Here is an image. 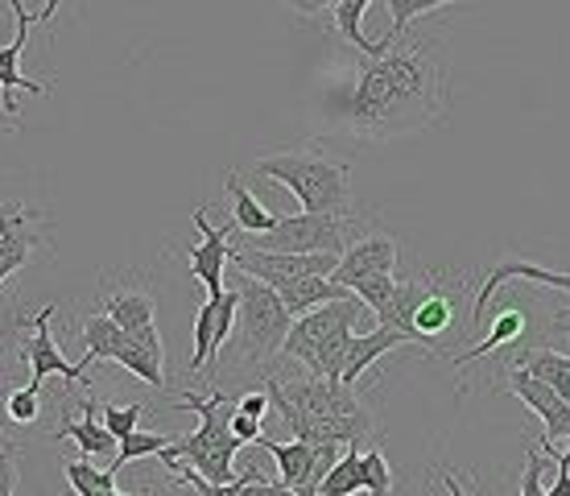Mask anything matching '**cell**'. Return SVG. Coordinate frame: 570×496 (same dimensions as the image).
I'll return each instance as SVG.
<instances>
[{
	"mask_svg": "<svg viewBox=\"0 0 570 496\" xmlns=\"http://www.w3.org/2000/svg\"><path fill=\"white\" fill-rule=\"evenodd\" d=\"M446 99H451V62L442 42L405 33L385 55H364L340 108L360 142H389L442 120Z\"/></svg>",
	"mask_w": 570,
	"mask_h": 496,
	"instance_id": "6da1fadb",
	"label": "cell"
},
{
	"mask_svg": "<svg viewBox=\"0 0 570 496\" xmlns=\"http://www.w3.org/2000/svg\"><path fill=\"white\" fill-rule=\"evenodd\" d=\"M240 406V397L228 393H183V401H174V410H195L199 414V430L186 435V439H174L166 451H161V464H174V459H186L190 468L207 476L212 484H232L236 480V455H240L244 442L232 435V414Z\"/></svg>",
	"mask_w": 570,
	"mask_h": 496,
	"instance_id": "7a4b0ae2",
	"label": "cell"
},
{
	"mask_svg": "<svg viewBox=\"0 0 570 496\" xmlns=\"http://www.w3.org/2000/svg\"><path fill=\"white\" fill-rule=\"evenodd\" d=\"M261 178L282 183L302 203V212H343L352 207V166L343 157H331L318 145L282 149V154H261L253 162Z\"/></svg>",
	"mask_w": 570,
	"mask_h": 496,
	"instance_id": "3957f363",
	"label": "cell"
},
{
	"mask_svg": "<svg viewBox=\"0 0 570 496\" xmlns=\"http://www.w3.org/2000/svg\"><path fill=\"white\" fill-rule=\"evenodd\" d=\"M240 314H236V360H240V372H265L269 377V364L282 356V343L294 327V314L285 311L282 294L273 285L257 282L240 273Z\"/></svg>",
	"mask_w": 570,
	"mask_h": 496,
	"instance_id": "277c9868",
	"label": "cell"
},
{
	"mask_svg": "<svg viewBox=\"0 0 570 496\" xmlns=\"http://www.w3.org/2000/svg\"><path fill=\"white\" fill-rule=\"evenodd\" d=\"M360 236H368V220L352 207L343 212H302L282 215L273 232L248 236V249L261 253H335L343 256Z\"/></svg>",
	"mask_w": 570,
	"mask_h": 496,
	"instance_id": "5b68a950",
	"label": "cell"
},
{
	"mask_svg": "<svg viewBox=\"0 0 570 496\" xmlns=\"http://www.w3.org/2000/svg\"><path fill=\"white\" fill-rule=\"evenodd\" d=\"M364 314H368V307H364L360 294H343V298H335V302H327V307H318V311L298 314L294 327H289V335H285L277 360H298L302 369H306L311 356L318 352V343L331 340L340 327H360Z\"/></svg>",
	"mask_w": 570,
	"mask_h": 496,
	"instance_id": "8992f818",
	"label": "cell"
},
{
	"mask_svg": "<svg viewBox=\"0 0 570 496\" xmlns=\"http://www.w3.org/2000/svg\"><path fill=\"white\" fill-rule=\"evenodd\" d=\"M236 314H240V290L236 285L203 302L199 314H195V352L186 360V369L203 372L207 381H215L219 356H224L228 340L236 335Z\"/></svg>",
	"mask_w": 570,
	"mask_h": 496,
	"instance_id": "52a82bcc",
	"label": "cell"
},
{
	"mask_svg": "<svg viewBox=\"0 0 570 496\" xmlns=\"http://www.w3.org/2000/svg\"><path fill=\"white\" fill-rule=\"evenodd\" d=\"M232 261H236V273H248V278H257L265 285H285L294 282V278H331V273L340 270V256L335 253H261V249H232Z\"/></svg>",
	"mask_w": 570,
	"mask_h": 496,
	"instance_id": "ba28073f",
	"label": "cell"
},
{
	"mask_svg": "<svg viewBox=\"0 0 570 496\" xmlns=\"http://www.w3.org/2000/svg\"><path fill=\"white\" fill-rule=\"evenodd\" d=\"M42 215L26 203H0V285L17 270H26L29 256L42 249Z\"/></svg>",
	"mask_w": 570,
	"mask_h": 496,
	"instance_id": "9c48e42d",
	"label": "cell"
},
{
	"mask_svg": "<svg viewBox=\"0 0 570 496\" xmlns=\"http://www.w3.org/2000/svg\"><path fill=\"white\" fill-rule=\"evenodd\" d=\"M195 227H199L203 236L199 244H190L186 249V261H190V273L203 282L207 298L224 294V273H228V261H232V232H236V220L224 227H212L207 224V207H195Z\"/></svg>",
	"mask_w": 570,
	"mask_h": 496,
	"instance_id": "30bf717a",
	"label": "cell"
},
{
	"mask_svg": "<svg viewBox=\"0 0 570 496\" xmlns=\"http://www.w3.org/2000/svg\"><path fill=\"white\" fill-rule=\"evenodd\" d=\"M55 311H58L55 302L38 311V319H33V340L21 348V360L29 364V385H38V389H42L46 377H62L67 385H91V381H87L83 364H71L67 356L58 352L55 331H50V319H55Z\"/></svg>",
	"mask_w": 570,
	"mask_h": 496,
	"instance_id": "8fae6325",
	"label": "cell"
},
{
	"mask_svg": "<svg viewBox=\"0 0 570 496\" xmlns=\"http://www.w3.org/2000/svg\"><path fill=\"white\" fill-rule=\"evenodd\" d=\"M509 389H513L521 401H525L529 410L542 418V442H554V439H567L570 442V401L567 397H558L554 389L546 381H538L533 372L525 369V364H517L513 372H509Z\"/></svg>",
	"mask_w": 570,
	"mask_h": 496,
	"instance_id": "7c38bea8",
	"label": "cell"
},
{
	"mask_svg": "<svg viewBox=\"0 0 570 496\" xmlns=\"http://www.w3.org/2000/svg\"><path fill=\"white\" fill-rule=\"evenodd\" d=\"M9 9H13V17H17V38L0 50V113L13 120V116H17V91L46 96V87L33 84L29 75L17 71V67H21V50H26V42H29V26H33L38 17L26 13V4H21V0H9Z\"/></svg>",
	"mask_w": 570,
	"mask_h": 496,
	"instance_id": "4fadbf2b",
	"label": "cell"
},
{
	"mask_svg": "<svg viewBox=\"0 0 570 496\" xmlns=\"http://www.w3.org/2000/svg\"><path fill=\"white\" fill-rule=\"evenodd\" d=\"M397 261H401L397 241H393L389 232H368V236H360V241L340 256V270L331 273V278L352 290L360 278H372V273H397Z\"/></svg>",
	"mask_w": 570,
	"mask_h": 496,
	"instance_id": "5bb4252c",
	"label": "cell"
},
{
	"mask_svg": "<svg viewBox=\"0 0 570 496\" xmlns=\"http://www.w3.org/2000/svg\"><path fill=\"white\" fill-rule=\"evenodd\" d=\"M504 282H542V285H550V290H562V294H570V273L542 270V265H529V261H504V265H492V270H488V278L480 282V290H475V307H471V331H484L488 302L497 298V290Z\"/></svg>",
	"mask_w": 570,
	"mask_h": 496,
	"instance_id": "9a60e30c",
	"label": "cell"
},
{
	"mask_svg": "<svg viewBox=\"0 0 570 496\" xmlns=\"http://www.w3.org/2000/svg\"><path fill=\"white\" fill-rule=\"evenodd\" d=\"M253 447H261V451L273 455V464H277V480L285 484V488H294L298 496H318V488H323V480H318V471H314V459H318V447H311V442H277V439H265L261 435V442H253Z\"/></svg>",
	"mask_w": 570,
	"mask_h": 496,
	"instance_id": "2e32d148",
	"label": "cell"
},
{
	"mask_svg": "<svg viewBox=\"0 0 570 496\" xmlns=\"http://www.w3.org/2000/svg\"><path fill=\"white\" fill-rule=\"evenodd\" d=\"M100 307H104V314H112L116 323L125 327L129 335H137V331H145V327H157V323H154L157 302H154V290H149V285L104 282V290H100Z\"/></svg>",
	"mask_w": 570,
	"mask_h": 496,
	"instance_id": "e0dca14e",
	"label": "cell"
},
{
	"mask_svg": "<svg viewBox=\"0 0 570 496\" xmlns=\"http://www.w3.org/2000/svg\"><path fill=\"white\" fill-rule=\"evenodd\" d=\"M55 439H75L83 459H116V451H120V439L104 422H96V401L91 397H83V418L79 422L67 414V401H62V418H58Z\"/></svg>",
	"mask_w": 570,
	"mask_h": 496,
	"instance_id": "ac0fdd59",
	"label": "cell"
},
{
	"mask_svg": "<svg viewBox=\"0 0 570 496\" xmlns=\"http://www.w3.org/2000/svg\"><path fill=\"white\" fill-rule=\"evenodd\" d=\"M405 335L401 331H389V327H368V331H360V335H352V348H347V364H343V385H360V377L381 360V356L397 352V348H405Z\"/></svg>",
	"mask_w": 570,
	"mask_h": 496,
	"instance_id": "d6986e66",
	"label": "cell"
},
{
	"mask_svg": "<svg viewBox=\"0 0 570 496\" xmlns=\"http://www.w3.org/2000/svg\"><path fill=\"white\" fill-rule=\"evenodd\" d=\"M529 331V314L521 311V307H504V311L497 314V323H492V331H488L484 340L475 343V348H468V352L459 356H446L455 369H468V364H475V360H484V356H492L497 348H513V343H521V335Z\"/></svg>",
	"mask_w": 570,
	"mask_h": 496,
	"instance_id": "ffe728a7",
	"label": "cell"
},
{
	"mask_svg": "<svg viewBox=\"0 0 570 496\" xmlns=\"http://www.w3.org/2000/svg\"><path fill=\"white\" fill-rule=\"evenodd\" d=\"M277 294H282V302H285V311L294 314H311V311H318V307H327V302H335V298H343V294H352L347 285H340L335 278H294V282H285V285H277Z\"/></svg>",
	"mask_w": 570,
	"mask_h": 496,
	"instance_id": "44dd1931",
	"label": "cell"
},
{
	"mask_svg": "<svg viewBox=\"0 0 570 496\" xmlns=\"http://www.w3.org/2000/svg\"><path fill=\"white\" fill-rule=\"evenodd\" d=\"M79 335H83V348H87V356L79 360L83 369L87 364H96V360H112L116 364V356H120V348H125V340H129V331L116 323L112 314H104V311L91 314Z\"/></svg>",
	"mask_w": 570,
	"mask_h": 496,
	"instance_id": "7402d4cb",
	"label": "cell"
},
{
	"mask_svg": "<svg viewBox=\"0 0 570 496\" xmlns=\"http://www.w3.org/2000/svg\"><path fill=\"white\" fill-rule=\"evenodd\" d=\"M224 186H228V195H232V220H236V227H240V232H248V236H261V232H273V227H277V220H282V215H273L269 207H261V198L253 195V191H248L236 174H228V178H224Z\"/></svg>",
	"mask_w": 570,
	"mask_h": 496,
	"instance_id": "603a6c76",
	"label": "cell"
},
{
	"mask_svg": "<svg viewBox=\"0 0 570 496\" xmlns=\"http://www.w3.org/2000/svg\"><path fill=\"white\" fill-rule=\"evenodd\" d=\"M368 4L372 0H335L331 13H335V29L343 33V42L356 46L360 55L376 58V55H385L393 42H385V38H381V42H368V38H364V13H368Z\"/></svg>",
	"mask_w": 570,
	"mask_h": 496,
	"instance_id": "cb8c5ba5",
	"label": "cell"
},
{
	"mask_svg": "<svg viewBox=\"0 0 570 496\" xmlns=\"http://www.w3.org/2000/svg\"><path fill=\"white\" fill-rule=\"evenodd\" d=\"M116 364L132 377H141L145 385H154V389H166V352H154V348H145L141 340H125L120 356H116Z\"/></svg>",
	"mask_w": 570,
	"mask_h": 496,
	"instance_id": "d4e9b609",
	"label": "cell"
},
{
	"mask_svg": "<svg viewBox=\"0 0 570 496\" xmlns=\"http://www.w3.org/2000/svg\"><path fill=\"white\" fill-rule=\"evenodd\" d=\"M517 364H525L538 381H546L558 397H567L570 401V356L567 352H554V348H533V352H525Z\"/></svg>",
	"mask_w": 570,
	"mask_h": 496,
	"instance_id": "484cf974",
	"label": "cell"
},
{
	"mask_svg": "<svg viewBox=\"0 0 570 496\" xmlns=\"http://www.w3.org/2000/svg\"><path fill=\"white\" fill-rule=\"evenodd\" d=\"M352 335H356V327H340L331 340L318 343V352L311 356L306 372H311V377H327V381H340L343 364H347V348H352Z\"/></svg>",
	"mask_w": 570,
	"mask_h": 496,
	"instance_id": "4316f807",
	"label": "cell"
},
{
	"mask_svg": "<svg viewBox=\"0 0 570 496\" xmlns=\"http://www.w3.org/2000/svg\"><path fill=\"white\" fill-rule=\"evenodd\" d=\"M364 493V476H360V442H347L340 455V464L327 471V480L318 488V496H356Z\"/></svg>",
	"mask_w": 570,
	"mask_h": 496,
	"instance_id": "83f0119b",
	"label": "cell"
},
{
	"mask_svg": "<svg viewBox=\"0 0 570 496\" xmlns=\"http://www.w3.org/2000/svg\"><path fill=\"white\" fill-rule=\"evenodd\" d=\"M170 442L174 439L166 435V430H161V435H157V430H132L129 439L120 442V451H116V459L108 464V468L120 471L125 464H137V459H149V455H161Z\"/></svg>",
	"mask_w": 570,
	"mask_h": 496,
	"instance_id": "f1b7e54d",
	"label": "cell"
},
{
	"mask_svg": "<svg viewBox=\"0 0 570 496\" xmlns=\"http://www.w3.org/2000/svg\"><path fill=\"white\" fill-rule=\"evenodd\" d=\"M67 480H71L75 496H96V493H108L116 488V471L112 468H96V464H87V459H67Z\"/></svg>",
	"mask_w": 570,
	"mask_h": 496,
	"instance_id": "f546056e",
	"label": "cell"
},
{
	"mask_svg": "<svg viewBox=\"0 0 570 496\" xmlns=\"http://www.w3.org/2000/svg\"><path fill=\"white\" fill-rule=\"evenodd\" d=\"M4 418L13 426H33L42 418V389L38 385H21L4 393Z\"/></svg>",
	"mask_w": 570,
	"mask_h": 496,
	"instance_id": "4dcf8cb0",
	"label": "cell"
},
{
	"mask_svg": "<svg viewBox=\"0 0 570 496\" xmlns=\"http://www.w3.org/2000/svg\"><path fill=\"white\" fill-rule=\"evenodd\" d=\"M442 4H459V0H389V13H393V29L385 33V42H397L410 33V21L422 13H434Z\"/></svg>",
	"mask_w": 570,
	"mask_h": 496,
	"instance_id": "1f68e13d",
	"label": "cell"
},
{
	"mask_svg": "<svg viewBox=\"0 0 570 496\" xmlns=\"http://www.w3.org/2000/svg\"><path fill=\"white\" fill-rule=\"evenodd\" d=\"M360 476H364L368 496H393V468H389V459L376 447L360 451Z\"/></svg>",
	"mask_w": 570,
	"mask_h": 496,
	"instance_id": "d6a6232c",
	"label": "cell"
},
{
	"mask_svg": "<svg viewBox=\"0 0 570 496\" xmlns=\"http://www.w3.org/2000/svg\"><path fill=\"white\" fill-rule=\"evenodd\" d=\"M397 273H372V278H360L356 285H352V294L364 298V307H368L372 314L385 311L389 302H393V294H397Z\"/></svg>",
	"mask_w": 570,
	"mask_h": 496,
	"instance_id": "836d02e7",
	"label": "cell"
},
{
	"mask_svg": "<svg viewBox=\"0 0 570 496\" xmlns=\"http://www.w3.org/2000/svg\"><path fill=\"white\" fill-rule=\"evenodd\" d=\"M141 414H145V401H132V406H116V401H104V406H100V422L112 430L116 439L125 442L132 430H137Z\"/></svg>",
	"mask_w": 570,
	"mask_h": 496,
	"instance_id": "e575fe53",
	"label": "cell"
},
{
	"mask_svg": "<svg viewBox=\"0 0 570 496\" xmlns=\"http://www.w3.org/2000/svg\"><path fill=\"white\" fill-rule=\"evenodd\" d=\"M521 496H546L542 488V455H525V468H521Z\"/></svg>",
	"mask_w": 570,
	"mask_h": 496,
	"instance_id": "d590c367",
	"label": "cell"
},
{
	"mask_svg": "<svg viewBox=\"0 0 570 496\" xmlns=\"http://www.w3.org/2000/svg\"><path fill=\"white\" fill-rule=\"evenodd\" d=\"M232 435L248 447V442H261V418H253V414H244L240 406H236V414H232Z\"/></svg>",
	"mask_w": 570,
	"mask_h": 496,
	"instance_id": "8d00e7d4",
	"label": "cell"
},
{
	"mask_svg": "<svg viewBox=\"0 0 570 496\" xmlns=\"http://www.w3.org/2000/svg\"><path fill=\"white\" fill-rule=\"evenodd\" d=\"M0 496H17V447H0Z\"/></svg>",
	"mask_w": 570,
	"mask_h": 496,
	"instance_id": "74e56055",
	"label": "cell"
},
{
	"mask_svg": "<svg viewBox=\"0 0 570 496\" xmlns=\"http://www.w3.org/2000/svg\"><path fill=\"white\" fill-rule=\"evenodd\" d=\"M269 406H273V401H269V393H265V389H253V393L240 397V410L253 414V418H265V410H269Z\"/></svg>",
	"mask_w": 570,
	"mask_h": 496,
	"instance_id": "f35d334b",
	"label": "cell"
},
{
	"mask_svg": "<svg viewBox=\"0 0 570 496\" xmlns=\"http://www.w3.org/2000/svg\"><path fill=\"white\" fill-rule=\"evenodd\" d=\"M285 4H289L294 13H302V17H318L331 4V0H285Z\"/></svg>",
	"mask_w": 570,
	"mask_h": 496,
	"instance_id": "ab89813d",
	"label": "cell"
},
{
	"mask_svg": "<svg viewBox=\"0 0 570 496\" xmlns=\"http://www.w3.org/2000/svg\"><path fill=\"white\" fill-rule=\"evenodd\" d=\"M546 331H550V335H570V307H562V311L550 314Z\"/></svg>",
	"mask_w": 570,
	"mask_h": 496,
	"instance_id": "60d3db41",
	"label": "cell"
},
{
	"mask_svg": "<svg viewBox=\"0 0 570 496\" xmlns=\"http://www.w3.org/2000/svg\"><path fill=\"white\" fill-rule=\"evenodd\" d=\"M439 480H442V488H446V496H468L463 488H459V480L446 468H439Z\"/></svg>",
	"mask_w": 570,
	"mask_h": 496,
	"instance_id": "b9f144b4",
	"label": "cell"
},
{
	"mask_svg": "<svg viewBox=\"0 0 570 496\" xmlns=\"http://www.w3.org/2000/svg\"><path fill=\"white\" fill-rule=\"evenodd\" d=\"M58 4H62V0H46V4H42V13H38V21H50V17L58 13Z\"/></svg>",
	"mask_w": 570,
	"mask_h": 496,
	"instance_id": "7bdbcfd3",
	"label": "cell"
},
{
	"mask_svg": "<svg viewBox=\"0 0 570 496\" xmlns=\"http://www.w3.org/2000/svg\"><path fill=\"white\" fill-rule=\"evenodd\" d=\"M0 447H13V439H9V430L0 426Z\"/></svg>",
	"mask_w": 570,
	"mask_h": 496,
	"instance_id": "ee69618b",
	"label": "cell"
},
{
	"mask_svg": "<svg viewBox=\"0 0 570 496\" xmlns=\"http://www.w3.org/2000/svg\"><path fill=\"white\" fill-rule=\"evenodd\" d=\"M0 369H4V343H0Z\"/></svg>",
	"mask_w": 570,
	"mask_h": 496,
	"instance_id": "f6af8a7d",
	"label": "cell"
}]
</instances>
